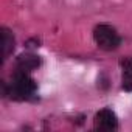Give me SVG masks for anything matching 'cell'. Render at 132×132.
<instances>
[{"instance_id":"cell-1","label":"cell","mask_w":132,"mask_h":132,"mask_svg":"<svg viewBox=\"0 0 132 132\" xmlns=\"http://www.w3.org/2000/svg\"><path fill=\"white\" fill-rule=\"evenodd\" d=\"M2 87H3V95H11V98L14 100H27L30 98L34 90H36V82L33 78H30L27 75V72H22V70H17V73L14 75V81L11 84L10 89L5 87V82H2Z\"/></svg>"},{"instance_id":"cell-2","label":"cell","mask_w":132,"mask_h":132,"mask_svg":"<svg viewBox=\"0 0 132 132\" xmlns=\"http://www.w3.org/2000/svg\"><path fill=\"white\" fill-rule=\"evenodd\" d=\"M93 39H95L96 45L101 50H106V51H112V50L118 48L120 44H121V37L118 36L117 30L110 25H106V23H101V25L95 27Z\"/></svg>"},{"instance_id":"cell-3","label":"cell","mask_w":132,"mask_h":132,"mask_svg":"<svg viewBox=\"0 0 132 132\" xmlns=\"http://www.w3.org/2000/svg\"><path fill=\"white\" fill-rule=\"evenodd\" d=\"M95 127L101 130H112L118 127L117 115L110 109H103L95 115Z\"/></svg>"},{"instance_id":"cell-4","label":"cell","mask_w":132,"mask_h":132,"mask_svg":"<svg viewBox=\"0 0 132 132\" xmlns=\"http://www.w3.org/2000/svg\"><path fill=\"white\" fill-rule=\"evenodd\" d=\"M40 57L36 56V54H20L17 57V70H22V72H31L34 69H37L40 65Z\"/></svg>"},{"instance_id":"cell-5","label":"cell","mask_w":132,"mask_h":132,"mask_svg":"<svg viewBox=\"0 0 132 132\" xmlns=\"http://www.w3.org/2000/svg\"><path fill=\"white\" fill-rule=\"evenodd\" d=\"M121 69H123V89L126 92L132 90V59L124 57L121 59Z\"/></svg>"},{"instance_id":"cell-6","label":"cell","mask_w":132,"mask_h":132,"mask_svg":"<svg viewBox=\"0 0 132 132\" xmlns=\"http://www.w3.org/2000/svg\"><path fill=\"white\" fill-rule=\"evenodd\" d=\"M14 36L13 33L8 30V28H2V56H3V61L13 53L14 50Z\"/></svg>"}]
</instances>
